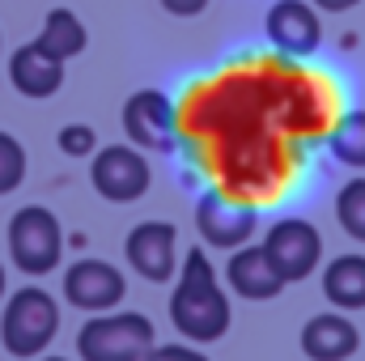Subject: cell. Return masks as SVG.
<instances>
[{"label": "cell", "mask_w": 365, "mask_h": 361, "mask_svg": "<svg viewBox=\"0 0 365 361\" xmlns=\"http://www.w3.org/2000/svg\"><path fill=\"white\" fill-rule=\"evenodd\" d=\"M170 323L191 345H212L234 323L230 298H225V289L217 280V268L200 247H191L182 255V268L175 276V293H170Z\"/></svg>", "instance_id": "1"}, {"label": "cell", "mask_w": 365, "mask_h": 361, "mask_svg": "<svg viewBox=\"0 0 365 361\" xmlns=\"http://www.w3.org/2000/svg\"><path fill=\"white\" fill-rule=\"evenodd\" d=\"M56 332H60V302L47 289L26 285V289H17L4 302V315H0V345H4V353H13V357H43L47 345L56 340Z\"/></svg>", "instance_id": "2"}, {"label": "cell", "mask_w": 365, "mask_h": 361, "mask_svg": "<svg viewBox=\"0 0 365 361\" xmlns=\"http://www.w3.org/2000/svg\"><path fill=\"white\" fill-rule=\"evenodd\" d=\"M158 345V332L149 315L123 310V315H93L77 332V353L81 361H145Z\"/></svg>", "instance_id": "3"}, {"label": "cell", "mask_w": 365, "mask_h": 361, "mask_svg": "<svg viewBox=\"0 0 365 361\" xmlns=\"http://www.w3.org/2000/svg\"><path fill=\"white\" fill-rule=\"evenodd\" d=\"M60 255H64V230H60L51 208L26 204L21 213H13V221H9L13 268L26 272V276H47V272L60 268Z\"/></svg>", "instance_id": "4"}, {"label": "cell", "mask_w": 365, "mask_h": 361, "mask_svg": "<svg viewBox=\"0 0 365 361\" xmlns=\"http://www.w3.org/2000/svg\"><path fill=\"white\" fill-rule=\"evenodd\" d=\"M264 251L272 260L276 276L284 285H293V280H306L310 272L319 268V260H323V234L306 217H284V221H276L272 230H268Z\"/></svg>", "instance_id": "5"}, {"label": "cell", "mask_w": 365, "mask_h": 361, "mask_svg": "<svg viewBox=\"0 0 365 361\" xmlns=\"http://www.w3.org/2000/svg\"><path fill=\"white\" fill-rule=\"evenodd\" d=\"M90 183L93 191L110 204H132L149 191L153 183V171L145 162V153L136 145H106L98 149L90 162Z\"/></svg>", "instance_id": "6"}, {"label": "cell", "mask_w": 365, "mask_h": 361, "mask_svg": "<svg viewBox=\"0 0 365 361\" xmlns=\"http://www.w3.org/2000/svg\"><path fill=\"white\" fill-rule=\"evenodd\" d=\"M195 230L204 238V247H217V251H238L255 238L259 230V217L251 204H238L230 200L225 191H204L195 200Z\"/></svg>", "instance_id": "7"}, {"label": "cell", "mask_w": 365, "mask_h": 361, "mask_svg": "<svg viewBox=\"0 0 365 361\" xmlns=\"http://www.w3.org/2000/svg\"><path fill=\"white\" fill-rule=\"evenodd\" d=\"M123 132L136 149L170 153L179 136V111L162 90H136L123 102Z\"/></svg>", "instance_id": "8"}, {"label": "cell", "mask_w": 365, "mask_h": 361, "mask_svg": "<svg viewBox=\"0 0 365 361\" xmlns=\"http://www.w3.org/2000/svg\"><path fill=\"white\" fill-rule=\"evenodd\" d=\"M123 255L140 280L166 285L179 272V230L170 221H140L123 238Z\"/></svg>", "instance_id": "9"}, {"label": "cell", "mask_w": 365, "mask_h": 361, "mask_svg": "<svg viewBox=\"0 0 365 361\" xmlns=\"http://www.w3.org/2000/svg\"><path fill=\"white\" fill-rule=\"evenodd\" d=\"M128 280L123 272L106 260H77L73 268L64 272V302L86 310V315H106L123 302Z\"/></svg>", "instance_id": "10"}, {"label": "cell", "mask_w": 365, "mask_h": 361, "mask_svg": "<svg viewBox=\"0 0 365 361\" xmlns=\"http://www.w3.org/2000/svg\"><path fill=\"white\" fill-rule=\"evenodd\" d=\"M264 34L280 56H314L319 43H323V21H319V9L306 4V0H276L264 17Z\"/></svg>", "instance_id": "11"}, {"label": "cell", "mask_w": 365, "mask_h": 361, "mask_svg": "<svg viewBox=\"0 0 365 361\" xmlns=\"http://www.w3.org/2000/svg\"><path fill=\"white\" fill-rule=\"evenodd\" d=\"M225 280L247 302H272V298H280V289H284V280L276 276L264 247H238V251H230Z\"/></svg>", "instance_id": "12"}, {"label": "cell", "mask_w": 365, "mask_h": 361, "mask_svg": "<svg viewBox=\"0 0 365 361\" xmlns=\"http://www.w3.org/2000/svg\"><path fill=\"white\" fill-rule=\"evenodd\" d=\"M361 349V332L344 315H314L302 327V353L310 361H349Z\"/></svg>", "instance_id": "13"}, {"label": "cell", "mask_w": 365, "mask_h": 361, "mask_svg": "<svg viewBox=\"0 0 365 361\" xmlns=\"http://www.w3.org/2000/svg\"><path fill=\"white\" fill-rule=\"evenodd\" d=\"M9 81L21 98H51L64 86V60L47 56L38 43H26L9 60Z\"/></svg>", "instance_id": "14"}, {"label": "cell", "mask_w": 365, "mask_h": 361, "mask_svg": "<svg viewBox=\"0 0 365 361\" xmlns=\"http://www.w3.org/2000/svg\"><path fill=\"white\" fill-rule=\"evenodd\" d=\"M323 298L336 310H365V255H336L323 268Z\"/></svg>", "instance_id": "15"}, {"label": "cell", "mask_w": 365, "mask_h": 361, "mask_svg": "<svg viewBox=\"0 0 365 361\" xmlns=\"http://www.w3.org/2000/svg\"><path fill=\"white\" fill-rule=\"evenodd\" d=\"M34 43H38L47 56H56V60H73V56H81V51H86L90 34H86L81 17H77L73 9H51Z\"/></svg>", "instance_id": "16"}, {"label": "cell", "mask_w": 365, "mask_h": 361, "mask_svg": "<svg viewBox=\"0 0 365 361\" xmlns=\"http://www.w3.org/2000/svg\"><path fill=\"white\" fill-rule=\"evenodd\" d=\"M327 149H331V158H336L340 166L365 171V111H349V115L336 123Z\"/></svg>", "instance_id": "17"}, {"label": "cell", "mask_w": 365, "mask_h": 361, "mask_svg": "<svg viewBox=\"0 0 365 361\" xmlns=\"http://www.w3.org/2000/svg\"><path fill=\"white\" fill-rule=\"evenodd\" d=\"M336 217L353 243H365V179H349L336 195Z\"/></svg>", "instance_id": "18"}, {"label": "cell", "mask_w": 365, "mask_h": 361, "mask_svg": "<svg viewBox=\"0 0 365 361\" xmlns=\"http://www.w3.org/2000/svg\"><path fill=\"white\" fill-rule=\"evenodd\" d=\"M21 179H26V149H21L17 136L0 132V195L17 191Z\"/></svg>", "instance_id": "19"}, {"label": "cell", "mask_w": 365, "mask_h": 361, "mask_svg": "<svg viewBox=\"0 0 365 361\" xmlns=\"http://www.w3.org/2000/svg\"><path fill=\"white\" fill-rule=\"evenodd\" d=\"M60 149L68 153V158H90L93 145H98V136H93L90 123H68V128H60Z\"/></svg>", "instance_id": "20"}, {"label": "cell", "mask_w": 365, "mask_h": 361, "mask_svg": "<svg viewBox=\"0 0 365 361\" xmlns=\"http://www.w3.org/2000/svg\"><path fill=\"white\" fill-rule=\"evenodd\" d=\"M145 361H208L200 349H187V345H153Z\"/></svg>", "instance_id": "21"}, {"label": "cell", "mask_w": 365, "mask_h": 361, "mask_svg": "<svg viewBox=\"0 0 365 361\" xmlns=\"http://www.w3.org/2000/svg\"><path fill=\"white\" fill-rule=\"evenodd\" d=\"M162 9L175 13V17H195V13L208 9V0H162Z\"/></svg>", "instance_id": "22"}, {"label": "cell", "mask_w": 365, "mask_h": 361, "mask_svg": "<svg viewBox=\"0 0 365 361\" xmlns=\"http://www.w3.org/2000/svg\"><path fill=\"white\" fill-rule=\"evenodd\" d=\"M314 9H327V13H349V9H357L361 0H310Z\"/></svg>", "instance_id": "23"}, {"label": "cell", "mask_w": 365, "mask_h": 361, "mask_svg": "<svg viewBox=\"0 0 365 361\" xmlns=\"http://www.w3.org/2000/svg\"><path fill=\"white\" fill-rule=\"evenodd\" d=\"M4 285H9V280H4V264H0V298H4Z\"/></svg>", "instance_id": "24"}, {"label": "cell", "mask_w": 365, "mask_h": 361, "mask_svg": "<svg viewBox=\"0 0 365 361\" xmlns=\"http://www.w3.org/2000/svg\"><path fill=\"white\" fill-rule=\"evenodd\" d=\"M38 361H68V357H38Z\"/></svg>", "instance_id": "25"}]
</instances>
